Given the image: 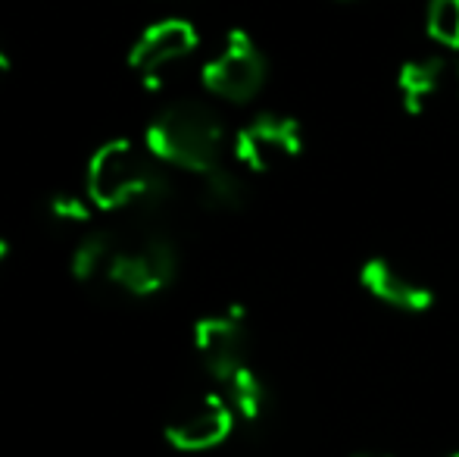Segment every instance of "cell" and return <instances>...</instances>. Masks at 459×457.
Instances as JSON below:
<instances>
[{
  "label": "cell",
  "mask_w": 459,
  "mask_h": 457,
  "mask_svg": "<svg viewBox=\"0 0 459 457\" xmlns=\"http://www.w3.org/2000/svg\"><path fill=\"white\" fill-rule=\"evenodd\" d=\"M85 191L100 214H132L138 220H157L176 198L169 166H163L147 147L128 138H113L88 160Z\"/></svg>",
  "instance_id": "6da1fadb"
},
{
  "label": "cell",
  "mask_w": 459,
  "mask_h": 457,
  "mask_svg": "<svg viewBox=\"0 0 459 457\" xmlns=\"http://www.w3.org/2000/svg\"><path fill=\"white\" fill-rule=\"evenodd\" d=\"M225 122L210 101L178 98L160 107L144 128V147L169 170L204 172L222 166Z\"/></svg>",
  "instance_id": "7a4b0ae2"
},
{
  "label": "cell",
  "mask_w": 459,
  "mask_h": 457,
  "mask_svg": "<svg viewBox=\"0 0 459 457\" xmlns=\"http://www.w3.org/2000/svg\"><path fill=\"white\" fill-rule=\"evenodd\" d=\"M178 276V244L151 220L113 232V254L103 282L128 298H153L166 292Z\"/></svg>",
  "instance_id": "3957f363"
},
{
  "label": "cell",
  "mask_w": 459,
  "mask_h": 457,
  "mask_svg": "<svg viewBox=\"0 0 459 457\" xmlns=\"http://www.w3.org/2000/svg\"><path fill=\"white\" fill-rule=\"evenodd\" d=\"M269 79V63L260 44L247 35L244 29H231L222 38L219 50L204 63L200 82L206 94L229 104H247L263 92Z\"/></svg>",
  "instance_id": "277c9868"
},
{
  "label": "cell",
  "mask_w": 459,
  "mask_h": 457,
  "mask_svg": "<svg viewBox=\"0 0 459 457\" xmlns=\"http://www.w3.org/2000/svg\"><path fill=\"white\" fill-rule=\"evenodd\" d=\"M200 35L187 19H160L147 25L128 48V69L144 82L147 88H163L169 73L182 66L187 57L197 50Z\"/></svg>",
  "instance_id": "5b68a950"
},
{
  "label": "cell",
  "mask_w": 459,
  "mask_h": 457,
  "mask_svg": "<svg viewBox=\"0 0 459 457\" xmlns=\"http://www.w3.org/2000/svg\"><path fill=\"white\" fill-rule=\"evenodd\" d=\"M235 408L219 391H197L185 398L166 420V442L176 452L200 454L219 448L235 429Z\"/></svg>",
  "instance_id": "8992f818"
},
{
  "label": "cell",
  "mask_w": 459,
  "mask_h": 457,
  "mask_svg": "<svg viewBox=\"0 0 459 457\" xmlns=\"http://www.w3.org/2000/svg\"><path fill=\"white\" fill-rule=\"evenodd\" d=\"M231 151L241 170L275 172L303 151V126L294 116L260 113L235 132Z\"/></svg>",
  "instance_id": "52a82bcc"
},
{
  "label": "cell",
  "mask_w": 459,
  "mask_h": 457,
  "mask_svg": "<svg viewBox=\"0 0 459 457\" xmlns=\"http://www.w3.org/2000/svg\"><path fill=\"white\" fill-rule=\"evenodd\" d=\"M194 351H197L204 370L219 385L238 376L244 366H250V336L241 307L200 317L194 323Z\"/></svg>",
  "instance_id": "ba28073f"
},
{
  "label": "cell",
  "mask_w": 459,
  "mask_h": 457,
  "mask_svg": "<svg viewBox=\"0 0 459 457\" xmlns=\"http://www.w3.org/2000/svg\"><path fill=\"white\" fill-rule=\"evenodd\" d=\"M359 286L372 294L378 304L400 313H425L435 304V288L422 273L403 267L400 260L385 254H375L359 267Z\"/></svg>",
  "instance_id": "9c48e42d"
},
{
  "label": "cell",
  "mask_w": 459,
  "mask_h": 457,
  "mask_svg": "<svg viewBox=\"0 0 459 457\" xmlns=\"http://www.w3.org/2000/svg\"><path fill=\"white\" fill-rule=\"evenodd\" d=\"M450 92H456V69L441 54H419L400 66L397 94L410 116L431 113Z\"/></svg>",
  "instance_id": "30bf717a"
},
{
  "label": "cell",
  "mask_w": 459,
  "mask_h": 457,
  "mask_svg": "<svg viewBox=\"0 0 459 457\" xmlns=\"http://www.w3.org/2000/svg\"><path fill=\"white\" fill-rule=\"evenodd\" d=\"M200 207L210 214H238L247 207L250 189L244 176L231 166H216V170L200 176Z\"/></svg>",
  "instance_id": "8fae6325"
},
{
  "label": "cell",
  "mask_w": 459,
  "mask_h": 457,
  "mask_svg": "<svg viewBox=\"0 0 459 457\" xmlns=\"http://www.w3.org/2000/svg\"><path fill=\"white\" fill-rule=\"evenodd\" d=\"M109 254H113V229H88L85 235L75 242L73 254H69V273H73V279L82 282V286H88V282H103Z\"/></svg>",
  "instance_id": "7c38bea8"
},
{
  "label": "cell",
  "mask_w": 459,
  "mask_h": 457,
  "mask_svg": "<svg viewBox=\"0 0 459 457\" xmlns=\"http://www.w3.org/2000/svg\"><path fill=\"white\" fill-rule=\"evenodd\" d=\"M222 395L229 398V404L235 408V414L247 423H256L266 410V385H263L260 373L254 366H244L238 376H231L222 385Z\"/></svg>",
  "instance_id": "4fadbf2b"
},
{
  "label": "cell",
  "mask_w": 459,
  "mask_h": 457,
  "mask_svg": "<svg viewBox=\"0 0 459 457\" xmlns=\"http://www.w3.org/2000/svg\"><path fill=\"white\" fill-rule=\"evenodd\" d=\"M48 216L60 226H88L94 220V201L88 198V191H54L44 204Z\"/></svg>",
  "instance_id": "5bb4252c"
},
{
  "label": "cell",
  "mask_w": 459,
  "mask_h": 457,
  "mask_svg": "<svg viewBox=\"0 0 459 457\" xmlns=\"http://www.w3.org/2000/svg\"><path fill=\"white\" fill-rule=\"evenodd\" d=\"M425 29L435 44L459 50V0H429Z\"/></svg>",
  "instance_id": "9a60e30c"
},
{
  "label": "cell",
  "mask_w": 459,
  "mask_h": 457,
  "mask_svg": "<svg viewBox=\"0 0 459 457\" xmlns=\"http://www.w3.org/2000/svg\"><path fill=\"white\" fill-rule=\"evenodd\" d=\"M10 69H13V60H10V54H6V48L0 44V85L6 82V75H10Z\"/></svg>",
  "instance_id": "2e32d148"
},
{
  "label": "cell",
  "mask_w": 459,
  "mask_h": 457,
  "mask_svg": "<svg viewBox=\"0 0 459 457\" xmlns=\"http://www.w3.org/2000/svg\"><path fill=\"white\" fill-rule=\"evenodd\" d=\"M6 257H10V242H6V238L0 235V267L6 263Z\"/></svg>",
  "instance_id": "e0dca14e"
},
{
  "label": "cell",
  "mask_w": 459,
  "mask_h": 457,
  "mask_svg": "<svg viewBox=\"0 0 459 457\" xmlns=\"http://www.w3.org/2000/svg\"><path fill=\"white\" fill-rule=\"evenodd\" d=\"M357 457H387V454H357Z\"/></svg>",
  "instance_id": "ac0fdd59"
},
{
  "label": "cell",
  "mask_w": 459,
  "mask_h": 457,
  "mask_svg": "<svg viewBox=\"0 0 459 457\" xmlns=\"http://www.w3.org/2000/svg\"><path fill=\"white\" fill-rule=\"evenodd\" d=\"M456 94H459V66H456Z\"/></svg>",
  "instance_id": "d6986e66"
},
{
  "label": "cell",
  "mask_w": 459,
  "mask_h": 457,
  "mask_svg": "<svg viewBox=\"0 0 459 457\" xmlns=\"http://www.w3.org/2000/svg\"><path fill=\"white\" fill-rule=\"evenodd\" d=\"M447 457H459V452H454V454H447Z\"/></svg>",
  "instance_id": "ffe728a7"
}]
</instances>
